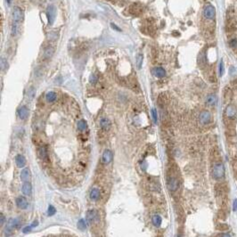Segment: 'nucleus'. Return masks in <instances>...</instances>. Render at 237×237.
Segmentation results:
<instances>
[{
  "label": "nucleus",
  "mask_w": 237,
  "mask_h": 237,
  "mask_svg": "<svg viewBox=\"0 0 237 237\" xmlns=\"http://www.w3.org/2000/svg\"><path fill=\"white\" fill-rule=\"evenodd\" d=\"M1 226H3L4 224H5V221H6V218H5V216L3 215V214H1Z\"/></svg>",
  "instance_id": "obj_36"
},
{
  "label": "nucleus",
  "mask_w": 237,
  "mask_h": 237,
  "mask_svg": "<svg viewBox=\"0 0 237 237\" xmlns=\"http://www.w3.org/2000/svg\"><path fill=\"white\" fill-rule=\"evenodd\" d=\"M56 98H57V95L54 91H49L46 94V99L49 103L54 102L55 100H56Z\"/></svg>",
  "instance_id": "obj_20"
},
{
  "label": "nucleus",
  "mask_w": 237,
  "mask_h": 237,
  "mask_svg": "<svg viewBox=\"0 0 237 237\" xmlns=\"http://www.w3.org/2000/svg\"><path fill=\"white\" fill-rule=\"evenodd\" d=\"M88 128V124L86 122V120H80L78 122V129L80 131H85Z\"/></svg>",
  "instance_id": "obj_25"
},
{
  "label": "nucleus",
  "mask_w": 237,
  "mask_h": 237,
  "mask_svg": "<svg viewBox=\"0 0 237 237\" xmlns=\"http://www.w3.org/2000/svg\"><path fill=\"white\" fill-rule=\"evenodd\" d=\"M54 213H55V209H54L53 206H49V209H48V215H49V216H53Z\"/></svg>",
  "instance_id": "obj_33"
},
{
  "label": "nucleus",
  "mask_w": 237,
  "mask_h": 237,
  "mask_svg": "<svg viewBox=\"0 0 237 237\" xmlns=\"http://www.w3.org/2000/svg\"><path fill=\"white\" fill-rule=\"evenodd\" d=\"M15 162L18 168H23V167L26 165V160L24 158V156H22V154H18L15 157Z\"/></svg>",
  "instance_id": "obj_15"
},
{
  "label": "nucleus",
  "mask_w": 237,
  "mask_h": 237,
  "mask_svg": "<svg viewBox=\"0 0 237 237\" xmlns=\"http://www.w3.org/2000/svg\"><path fill=\"white\" fill-rule=\"evenodd\" d=\"M167 184H168V187H169V189L170 191H176L178 188V186H179L178 180L175 177H169L168 181H167Z\"/></svg>",
  "instance_id": "obj_8"
},
{
  "label": "nucleus",
  "mask_w": 237,
  "mask_h": 237,
  "mask_svg": "<svg viewBox=\"0 0 237 237\" xmlns=\"http://www.w3.org/2000/svg\"><path fill=\"white\" fill-rule=\"evenodd\" d=\"M47 16L48 20V23L52 25L54 22L55 17H56V9L54 6H48L47 9Z\"/></svg>",
  "instance_id": "obj_4"
},
{
  "label": "nucleus",
  "mask_w": 237,
  "mask_h": 237,
  "mask_svg": "<svg viewBox=\"0 0 237 237\" xmlns=\"http://www.w3.org/2000/svg\"><path fill=\"white\" fill-rule=\"evenodd\" d=\"M237 210V200H234V211Z\"/></svg>",
  "instance_id": "obj_37"
},
{
  "label": "nucleus",
  "mask_w": 237,
  "mask_h": 237,
  "mask_svg": "<svg viewBox=\"0 0 237 237\" xmlns=\"http://www.w3.org/2000/svg\"><path fill=\"white\" fill-rule=\"evenodd\" d=\"M38 153L40 159L42 160H47V151L45 146H41L38 150Z\"/></svg>",
  "instance_id": "obj_18"
},
{
  "label": "nucleus",
  "mask_w": 237,
  "mask_h": 237,
  "mask_svg": "<svg viewBox=\"0 0 237 237\" xmlns=\"http://www.w3.org/2000/svg\"><path fill=\"white\" fill-rule=\"evenodd\" d=\"M13 18L15 22H22L23 18H24V13H23L22 9L18 6H15V8H13Z\"/></svg>",
  "instance_id": "obj_3"
},
{
  "label": "nucleus",
  "mask_w": 237,
  "mask_h": 237,
  "mask_svg": "<svg viewBox=\"0 0 237 237\" xmlns=\"http://www.w3.org/2000/svg\"><path fill=\"white\" fill-rule=\"evenodd\" d=\"M113 152L111 150H105L103 153V156H102V162L104 164H109L111 161H113Z\"/></svg>",
  "instance_id": "obj_9"
},
{
  "label": "nucleus",
  "mask_w": 237,
  "mask_h": 237,
  "mask_svg": "<svg viewBox=\"0 0 237 237\" xmlns=\"http://www.w3.org/2000/svg\"><path fill=\"white\" fill-rule=\"evenodd\" d=\"M79 228L80 229V230H85L86 229V227H87V226H86V224H85V220L84 219H80L79 220Z\"/></svg>",
  "instance_id": "obj_30"
},
{
  "label": "nucleus",
  "mask_w": 237,
  "mask_h": 237,
  "mask_svg": "<svg viewBox=\"0 0 237 237\" xmlns=\"http://www.w3.org/2000/svg\"><path fill=\"white\" fill-rule=\"evenodd\" d=\"M152 73L154 77L159 78V79H162V78H164L166 76V71H165V69L162 68V67L153 68L152 71Z\"/></svg>",
  "instance_id": "obj_10"
},
{
  "label": "nucleus",
  "mask_w": 237,
  "mask_h": 237,
  "mask_svg": "<svg viewBox=\"0 0 237 237\" xmlns=\"http://www.w3.org/2000/svg\"><path fill=\"white\" fill-rule=\"evenodd\" d=\"M217 101H218L217 96L213 94H210L206 98V104L210 106H214L217 104Z\"/></svg>",
  "instance_id": "obj_13"
},
{
  "label": "nucleus",
  "mask_w": 237,
  "mask_h": 237,
  "mask_svg": "<svg viewBox=\"0 0 237 237\" xmlns=\"http://www.w3.org/2000/svg\"><path fill=\"white\" fill-rule=\"evenodd\" d=\"M231 87L230 86H227L225 89H224V98L226 101H228L231 99V97H232V95H233V92L230 88Z\"/></svg>",
  "instance_id": "obj_22"
},
{
  "label": "nucleus",
  "mask_w": 237,
  "mask_h": 237,
  "mask_svg": "<svg viewBox=\"0 0 237 237\" xmlns=\"http://www.w3.org/2000/svg\"><path fill=\"white\" fill-rule=\"evenodd\" d=\"M223 73H224V66H223V62L221 61V63H220V76H222Z\"/></svg>",
  "instance_id": "obj_34"
},
{
  "label": "nucleus",
  "mask_w": 237,
  "mask_h": 237,
  "mask_svg": "<svg viewBox=\"0 0 237 237\" xmlns=\"http://www.w3.org/2000/svg\"><path fill=\"white\" fill-rule=\"evenodd\" d=\"M8 68V62L6 58H2L1 59V71L6 72Z\"/></svg>",
  "instance_id": "obj_29"
},
{
  "label": "nucleus",
  "mask_w": 237,
  "mask_h": 237,
  "mask_svg": "<svg viewBox=\"0 0 237 237\" xmlns=\"http://www.w3.org/2000/svg\"><path fill=\"white\" fill-rule=\"evenodd\" d=\"M19 33H20V26L17 24V22L13 23L12 26V35L13 37H16L19 35Z\"/></svg>",
  "instance_id": "obj_24"
},
{
  "label": "nucleus",
  "mask_w": 237,
  "mask_h": 237,
  "mask_svg": "<svg viewBox=\"0 0 237 237\" xmlns=\"http://www.w3.org/2000/svg\"><path fill=\"white\" fill-rule=\"evenodd\" d=\"M22 193L23 194L25 195H31V193H32V187H31V185L29 183V182H25L22 186Z\"/></svg>",
  "instance_id": "obj_16"
},
{
  "label": "nucleus",
  "mask_w": 237,
  "mask_h": 237,
  "mask_svg": "<svg viewBox=\"0 0 237 237\" xmlns=\"http://www.w3.org/2000/svg\"><path fill=\"white\" fill-rule=\"evenodd\" d=\"M111 26L113 27V30H115V31H121L120 29H119V27L116 26L114 23H111Z\"/></svg>",
  "instance_id": "obj_35"
},
{
  "label": "nucleus",
  "mask_w": 237,
  "mask_h": 237,
  "mask_svg": "<svg viewBox=\"0 0 237 237\" xmlns=\"http://www.w3.org/2000/svg\"><path fill=\"white\" fill-rule=\"evenodd\" d=\"M212 176L215 179H221L225 176V169L224 165L222 163H215L212 169Z\"/></svg>",
  "instance_id": "obj_1"
},
{
  "label": "nucleus",
  "mask_w": 237,
  "mask_h": 237,
  "mask_svg": "<svg viewBox=\"0 0 237 237\" xmlns=\"http://www.w3.org/2000/svg\"><path fill=\"white\" fill-rule=\"evenodd\" d=\"M152 119H153V121L155 123H157L158 121V115H157V111L155 109H152Z\"/></svg>",
  "instance_id": "obj_31"
},
{
  "label": "nucleus",
  "mask_w": 237,
  "mask_h": 237,
  "mask_svg": "<svg viewBox=\"0 0 237 237\" xmlns=\"http://www.w3.org/2000/svg\"><path fill=\"white\" fill-rule=\"evenodd\" d=\"M229 47L233 49V50H237V38H232L229 40Z\"/></svg>",
  "instance_id": "obj_27"
},
{
  "label": "nucleus",
  "mask_w": 237,
  "mask_h": 237,
  "mask_svg": "<svg viewBox=\"0 0 237 237\" xmlns=\"http://www.w3.org/2000/svg\"><path fill=\"white\" fill-rule=\"evenodd\" d=\"M31 177V173H30V170L29 169H24L22 172H21V179L24 182H27L29 180Z\"/></svg>",
  "instance_id": "obj_21"
},
{
  "label": "nucleus",
  "mask_w": 237,
  "mask_h": 237,
  "mask_svg": "<svg viewBox=\"0 0 237 237\" xmlns=\"http://www.w3.org/2000/svg\"><path fill=\"white\" fill-rule=\"evenodd\" d=\"M29 114H30V111L26 106H22L18 111V116L21 120H26L29 117Z\"/></svg>",
  "instance_id": "obj_11"
},
{
  "label": "nucleus",
  "mask_w": 237,
  "mask_h": 237,
  "mask_svg": "<svg viewBox=\"0 0 237 237\" xmlns=\"http://www.w3.org/2000/svg\"><path fill=\"white\" fill-rule=\"evenodd\" d=\"M100 126L104 130H109L111 128V121L107 118H103L100 120Z\"/></svg>",
  "instance_id": "obj_17"
},
{
  "label": "nucleus",
  "mask_w": 237,
  "mask_h": 237,
  "mask_svg": "<svg viewBox=\"0 0 237 237\" xmlns=\"http://www.w3.org/2000/svg\"><path fill=\"white\" fill-rule=\"evenodd\" d=\"M16 205L18 208L25 210V209H27V207H28V202L24 197H18L16 199Z\"/></svg>",
  "instance_id": "obj_12"
},
{
  "label": "nucleus",
  "mask_w": 237,
  "mask_h": 237,
  "mask_svg": "<svg viewBox=\"0 0 237 237\" xmlns=\"http://www.w3.org/2000/svg\"><path fill=\"white\" fill-rule=\"evenodd\" d=\"M203 15L208 20H213L216 16V10L211 4H207L203 9Z\"/></svg>",
  "instance_id": "obj_2"
},
{
  "label": "nucleus",
  "mask_w": 237,
  "mask_h": 237,
  "mask_svg": "<svg viewBox=\"0 0 237 237\" xmlns=\"http://www.w3.org/2000/svg\"><path fill=\"white\" fill-rule=\"evenodd\" d=\"M54 54V48L53 47H46V49L44 51V56L47 59H50L53 57Z\"/></svg>",
  "instance_id": "obj_19"
},
{
  "label": "nucleus",
  "mask_w": 237,
  "mask_h": 237,
  "mask_svg": "<svg viewBox=\"0 0 237 237\" xmlns=\"http://www.w3.org/2000/svg\"><path fill=\"white\" fill-rule=\"evenodd\" d=\"M98 213L95 210H90L87 212V221L88 224H94V223L98 222Z\"/></svg>",
  "instance_id": "obj_6"
},
{
  "label": "nucleus",
  "mask_w": 237,
  "mask_h": 237,
  "mask_svg": "<svg viewBox=\"0 0 237 237\" xmlns=\"http://www.w3.org/2000/svg\"><path fill=\"white\" fill-rule=\"evenodd\" d=\"M152 224L155 227H160L161 224V218L159 215H154L152 218Z\"/></svg>",
  "instance_id": "obj_26"
},
{
  "label": "nucleus",
  "mask_w": 237,
  "mask_h": 237,
  "mask_svg": "<svg viewBox=\"0 0 237 237\" xmlns=\"http://www.w3.org/2000/svg\"><path fill=\"white\" fill-rule=\"evenodd\" d=\"M211 114L209 111H202L199 115V120L201 124L207 125L211 122Z\"/></svg>",
  "instance_id": "obj_5"
},
{
  "label": "nucleus",
  "mask_w": 237,
  "mask_h": 237,
  "mask_svg": "<svg viewBox=\"0 0 237 237\" xmlns=\"http://www.w3.org/2000/svg\"><path fill=\"white\" fill-rule=\"evenodd\" d=\"M89 196H90V199L92 201H95V202L97 201V200L99 199V197H100V190L97 189V188H93L90 191Z\"/></svg>",
  "instance_id": "obj_14"
},
{
  "label": "nucleus",
  "mask_w": 237,
  "mask_h": 237,
  "mask_svg": "<svg viewBox=\"0 0 237 237\" xmlns=\"http://www.w3.org/2000/svg\"><path fill=\"white\" fill-rule=\"evenodd\" d=\"M6 2H7L8 4H10V3H11V0H6Z\"/></svg>",
  "instance_id": "obj_39"
},
{
  "label": "nucleus",
  "mask_w": 237,
  "mask_h": 237,
  "mask_svg": "<svg viewBox=\"0 0 237 237\" xmlns=\"http://www.w3.org/2000/svg\"><path fill=\"white\" fill-rule=\"evenodd\" d=\"M97 80H98V79H97V77L95 75H91L90 78H89V82H90V84L94 85V84H96L97 83Z\"/></svg>",
  "instance_id": "obj_32"
},
{
  "label": "nucleus",
  "mask_w": 237,
  "mask_h": 237,
  "mask_svg": "<svg viewBox=\"0 0 237 237\" xmlns=\"http://www.w3.org/2000/svg\"><path fill=\"white\" fill-rule=\"evenodd\" d=\"M225 115L228 118V119H234L237 116V108L233 105V104H229L227 106L226 110H225Z\"/></svg>",
  "instance_id": "obj_7"
},
{
  "label": "nucleus",
  "mask_w": 237,
  "mask_h": 237,
  "mask_svg": "<svg viewBox=\"0 0 237 237\" xmlns=\"http://www.w3.org/2000/svg\"><path fill=\"white\" fill-rule=\"evenodd\" d=\"M143 60H144V56L142 54H139L136 56V66L138 69L142 68V64H143Z\"/></svg>",
  "instance_id": "obj_28"
},
{
  "label": "nucleus",
  "mask_w": 237,
  "mask_h": 237,
  "mask_svg": "<svg viewBox=\"0 0 237 237\" xmlns=\"http://www.w3.org/2000/svg\"><path fill=\"white\" fill-rule=\"evenodd\" d=\"M221 237H231V235H230V234H223Z\"/></svg>",
  "instance_id": "obj_38"
},
{
  "label": "nucleus",
  "mask_w": 237,
  "mask_h": 237,
  "mask_svg": "<svg viewBox=\"0 0 237 237\" xmlns=\"http://www.w3.org/2000/svg\"><path fill=\"white\" fill-rule=\"evenodd\" d=\"M36 95V88L34 87H31L29 89H28V92H27V97L29 100H33L34 97Z\"/></svg>",
  "instance_id": "obj_23"
}]
</instances>
